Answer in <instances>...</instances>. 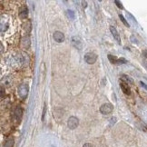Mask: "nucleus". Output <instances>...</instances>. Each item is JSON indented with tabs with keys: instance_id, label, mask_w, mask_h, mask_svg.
I'll use <instances>...</instances> for the list:
<instances>
[{
	"instance_id": "obj_1",
	"label": "nucleus",
	"mask_w": 147,
	"mask_h": 147,
	"mask_svg": "<svg viewBox=\"0 0 147 147\" xmlns=\"http://www.w3.org/2000/svg\"><path fill=\"white\" fill-rule=\"evenodd\" d=\"M28 92H29V87H28V86L26 84H21V86H19V87L18 88V94L22 100L26 99L27 95H28Z\"/></svg>"
},
{
	"instance_id": "obj_2",
	"label": "nucleus",
	"mask_w": 147,
	"mask_h": 147,
	"mask_svg": "<svg viewBox=\"0 0 147 147\" xmlns=\"http://www.w3.org/2000/svg\"><path fill=\"white\" fill-rule=\"evenodd\" d=\"M113 110H114V106H113V105L110 103L104 104V105H102L100 107V113L104 115H107L111 114V113L113 112Z\"/></svg>"
},
{
	"instance_id": "obj_3",
	"label": "nucleus",
	"mask_w": 147,
	"mask_h": 147,
	"mask_svg": "<svg viewBox=\"0 0 147 147\" xmlns=\"http://www.w3.org/2000/svg\"><path fill=\"white\" fill-rule=\"evenodd\" d=\"M84 59L88 65H93L97 60V55L94 54V53H92V52H89V53H86V55H84Z\"/></svg>"
},
{
	"instance_id": "obj_4",
	"label": "nucleus",
	"mask_w": 147,
	"mask_h": 147,
	"mask_svg": "<svg viewBox=\"0 0 147 147\" xmlns=\"http://www.w3.org/2000/svg\"><path fill=\"white\" fill-rule=\"evenodd\" d=\"M79 125V119L76 116H71L69 117L68 121H67V126H68L69 129L74 130L77 128V126Z\"/></svg>"
},
{
	"instance_id": "obj_5",
	"label": "nucleus",
	"mask_w": 147,
	"mask_h": 147,
	"mask_svg": "<svg viewBox=\"0 0 147 147\" xmlns=\"http://www.w3.org/2000/svg\"><path fill=\"white\" fill-rule=\"evenodd\" d=\"M23 117V109L20 106H18L14 111V119L16 122H20Z\"/></svg>"
},
{
	"instance_id": "obj_6",
	"label": "nucleus",
	"mask_w": 147,
	"mask_h": 147,
	"mask_svg": "<svg viewBox=\"0 0 147 147\" xmlns=\"http://www.w3.org/2000/svg\"><path fill=\"white\" fill-rule=\"evenodd\" d=\"M72 45L76 48L81 50L83 48V42H82V39L79 37V36H73L72 37Z\"/></svg>"
},
{
	"instance_id": "obj_7",
	"label": "nucleus",
	"mask_w": 147,
	"mask_h": 147,
	"mask_svg": "<svg viewBox=\"0 0 147 147\" xmlns=\"http://www.w3.org/2000/svg\"><path fill=\"white\" fill-rule=\"evenodd\" d=\"M53 38L55 42L57 43H62L65 41V35L60 31H55L53 35Z\"/></svg>"
},
{
	"instance_id": "obj_8",
	"label": "nucleus",
	"mask_w": 147,
	"mask_h": 147,
	"mask_svg": "<svg viewBox=\"0 0 147 147\" xmlns=\"http://www.w3.org/2000/svg\"><path fill=\"white\" fill-rule=\"evenodd\" d=\"M110 31L112 33V35L113 36H114V38L115 39V40L117 41V43L121 45V38H120V35H119V33H118V31L116 30V28L115 26H110Z\"/></svg>"
},
{
	"instance_id": "obj_9",
	"label": "nucleus",
	"mask_w": 147,
	"mask_h": 147,
	"mask_svg": "<svg viewBox=\"0 0 147 147\" xmlns=\"http://www.w3.org/2000/svg\"><path fill=\"white\" fill-rule=\"evenodd\" d=\"M30 45H31V42H30L29 36H24L23 38L21 39V47H22V48L28 49L30 47Z\"/></svg>"
},
{
	"instance_id": "obj_10",
	"label": "nucleus",
	"mask_w": 147,
	"mask_h": 147,
	"mask_svg": "<svg viewBox=\"0 0 147 147\" xmlns=\"http://www.w3.org/2000/svg\"><path fill=\"white\" fill-rule=\"evenodd\" d=\"M120 87H121L122 91L123 92L124 94H126V95H130V94H131V89H130V86H128L126 83L122 82L120 84Z\"/></svg>"
},
{
	"instance_id": "obj_11",
	"label": "nucleus",
	"mask_w": 147,
	"mask_h": 147,
	"mask_svg": "<svg viewBox=\"0 0 147 147\" xmlns=\"http://www.w3.org/2000/svg\"><path fill=\"white\" fill-rule=\"evenodd\" d=\"M121 79L124 83H126L127 84H134L133 79L131 77H129L128 76H126V75H122L121 76Z\"/></svg>"
},
{
	"instance_id": "obj_12",
	"label": "nucleus",
	"mask_w": 147,
	"mask_h": 147,
	"mask_svg": "<svg viewBox=\"0 0 147 147\" xmlns=\"http://www.w3.org/2000/svg\"><path fill=\"white\" fill-rule=\"evenodd\" d=\"M27 15H28V10L26 7H23L22 10L19 12V16L22 18V19H25L27 18Z\"/></svg>"
},
{
	"instance_id": "obj_13",
	"label": "nucleus",
	"mask_w": 147,
	"mask_h": 147,
	"mask_svg": "<svg viewBox=\"0 0 147 147\" xmlns=\"http://www.w3.org/2000/svg\"><path fill=\"white\" fill-rule=\"evenodd\" d=\"M4 147H14V139H12V138L7 139L5 141Z\"/></svg>"
},
{
	"instance_id": "obj_14",
	"label": "nucleus",
	"mask_w": 147,
	"mask_h": 147,
	"mask_svg": "<svg viewBox=\"0 0 147 147\" xmlns=\"http://www.w3.org/2000/svg\"><path fill=\"white\" fill-rule=\"evenodd\" d=\"M66 16L69 19H71V20L75 19V13H74V11H72V10H67L66 11Z\"/></svg>"
},
{
	"instance_id": "obj_15",
	"label": "nucleus",
	"mask_w": 147,
	"mask_h": 147,
	"mask_svg": "<svg viewBox=\"0 0 147 147\" xmlns=\"http://www.w3.org/2000/svg\"><path fill=\"white\" fill-rule=\"evenodd\" d=\"M108 59H109V61L111 62L112 64H117L118 58L116 57V56L112 55H108Z\"/></svg>"
},
{
	"instance_id": "obj_16",
	"label": "nucleus",
	"mask_w": 147,
	"mask_h": 147,
	"mask_svg": "<svg viewBox=\"0 0 147 147\" xmlns=\"http://www.w3.org/2000/svg\"><path fill=\"white\" fill-rule=\"evenodd\" d=\"M119 18L121 19V21L123 22V24L124 26H127V27H129V26H129V23H128V22L126 21V19L123 18V15H121V14L119 15Z\"/></svg>"
},
{
	"instance_id": "obj_17",
	"label": "nucleus",
	"mask_w": 147,
	"mask_h": 147,
	"mask_svg": "<svg viewBox=\"0 0 147 147\" xmlns=\"http://www.w3.org/2000/svg\"><path fill=\"white\" fill-rule=\"evenodd\" d=\"M47 114V105L44 104V108H43V113H42V121L45 120V116Z\"/></svg>"
},
{
	"instance_id": "obj_18",
	"label": "nucleus",
	"mask_w": 147,
	"mask_h": 147,
	"mask_svg": "<svg viewBox=\"0 0 147 147\" xmlns=\"http://www.w3.org/2000/svg\"><path fill=\"white\" fill-rule=\"evenodd\" d=\"M115 4H116V5L119 8H121V9H123V5H122V3L120 2V1H117V0H115Z\"/></svg>"
},
{
	"instance_id": "obj_19",
	"label": "nucleus",
	"mask_w": 147,
	"mask_h": 147,
	"mask_svg": "<svg viewBox=\"0 0 147 147\" xmlns=\"http://www.w3.org/2000/svg\"><path fill=\"white\" fill-rule=\"evenodd\" d=\"M110 123H111V125H113V124H115L116 123V118L115 117H112L110 119Z\"/></svg>"
},
{
	"instance_id": "obj_20",
	"label": "nucleus",
	"mask_w": 147,
	"mask_h": 147,
	"mask_svg": "<svg viewBox=\"0 0 147 147\" xmlns=\"http://www.w3.org/2000/svg\"><path fill=\"white\" fill-rule=\"evenodd\" d=\"M83 147H94V144H92L87 143V144H84L83 145Z\"/></svg>"
},
{
	"instance_id": "obj_21",
	"label": "nucleus",
	"mask_w": 147,
	"mask_h": 147,
	"mask_svg": "<svg viewBox=\"0 0 147 147\" xmlns=\"http://www.w3.org/2000/svg\"><path fill=\"white\" fill-rule=\"evenodd\" d=\"M131 40H132V43H134V44H137V43H138L137 40H136V38H134V36H131Z\"/></svg>"
},
{
	"instance_id": "obj_22",
	"label": "nucleus",
	"mask_w": 147,
	"mask_h": 147,
	"mask_svg": "<svg viewBox=\"0 0 147 147\" xmlns=\"http://www.w3.org/2000/svg\"><path fill=\"white\" fill-rule=\"evenodd\" d=\"M142 55H143V56L144 57V59H147V50H144Z\"/></svg>"
},
{
	"instance_id": "obj_23",
	"label": "nucleus",
	"mask_w": 147,
	"mask_h": 147,
	"mask_svg": "<svg viewBox=\"0 0 147 147\" xmlns=\"http://www.w3.org/2000/svg\"><path fill=\"white\" fill-rule=\"evenodd\" d=\"M82 5H83V7L84 8H86L87 7V2L86 1H82Z\"/></svg>"
},
{
	"instance_id": "obj_24",
	"label": "nucleus",
	"mask_w": 147,
	"mask_h": 147,
	"mask_svg": "<svg viewBox=\"0 0 147 147\" xmlns=\"http://www.w3.org/2000/svg\"><path fill=\"white\" fill-rule=\"evenodd\" d=\"M4 94H5V91H4V87L2 86H1V98H4Z\"/></svg>"
},
{
	"instance_id": "obj_25",
	"label": "nucleus",
	"mask_w": 147,
	"mask_h": 147,
	"mask_svg": "<svg viewBox=\"0 0 147 147\" xmlns=\"http://www.w3.org/2000/svg\"><path fill=\"white\" fill-rule=\"evenodd\" d=\"M140 84H141V86H142L144 88H145V89L147 90V86H146V84H145L144 83H143V82H140Z\"/></svg>"
},
{
	"instance_id": "obj_26",
	"label": "nucleus",
	"mask_w": 147,
	"mask_h": 147,
	"mask_svg": "<svg viewBox=\"0 0 147 147\" xmlns=\"http://www.w3.org/2000/svg\"><path fill=\"white\" fill-rule=\"evenodd\" d=\"M144 65L145 67H147V59H144Z\"/></svg>"
}]
</instances>
